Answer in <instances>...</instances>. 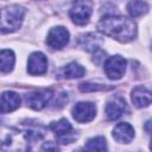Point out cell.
Returning <instances> with one entry per match:
<instances>
[{
  "mask_svg": "<svg viewBox=\"0 0 152 152\" xmlns=\"http://www.w3.org/2000/svg\"><path fill=\"white\" fill-rule=\"evenodd\" d=\"M97 30L101 33L112 37L121 43H128L137 36L135 23L128 18L119 15L103 17L97 24Z\"/></svg>",
  "mask_w": 152,
  "mask_h": 152,
  "instance_id": "1",
  "label": "cell"
},
{
  "mask_svg": "<svg viewBox=\"0 0 152 152\" xmlns=\"http://www.w3.org/2000/svg\"><path fill=\"white\" fill-rule=\"evenodd\" d=\"M26 10L19 5H12L1 11V32L10 33L17 31L24 20Z\"/></svg>",
  "mask_w": 152,
  "mask_h": 152,
  "instance_id": "2",
  "label": "cell"
},
{
  "mask_svg": "<svg viewBox=\"0 0 152 152\" xmlns=\"http://www.w3.org/2000/svg\"><path fill=\"white\" fill-rule=\"evenodd\" d=\"M93 13L91 0H75L70 7L69 15L76 25H86Z\"/></svg>",
  "mask_w": 152,
  "mask_h": 152,
  "instance_id": "3",
  "label": "cell"
},
{
  "mask_svg": "<svg viewBox=\"0 0 152 152\" xmlns=\"http://www.w3.org/2000/svg\"><path fill=\"white\" fill-rule=\"evenodd\" d=\"M104 72L109 80H119L124 76L126 70V61L124 57L115 55L108 57L104 62Z\"/></svg>",
  "mask_w": 152,
  "mask_h": 152,
  "instance_id": "4",
  "label": "cell"
},
{
  "mask_svg": "<svg viewBox=\"0 0 152 152\" xmlns=\"http://www.w3.org/2000/svg\"><path fill=\"white\" fill-rule=\"evenodd\" d=\"M50 129L56 133V137L61 144H70L76 139V135L72 132V127L66 119L51 122Z\"/></svg>",
  "mask_w": 152,
  "mask_h": 152,
  "instance_id": "5",
  "label": "cell"
},
{
  "mask_svg": "<svg viewBox=\"0 0 152 152\" xmlns=\"http://www.w3.org/2000/svg\"><path fill=\"white\" fill-rule=\"evenodd\" d=\"M69 43V31L63 26L52 27L46 38V44L56 50L63 49Z\"/></svg>",
  "mask_w": 152,
  "mask_h": 152,
  "instance_id": "6",
  "label": "cell"
},
{
  "mask_svg": "<svg viewBox=\"0 0 152 152\" xmlns=\"http://www.w3.org/2000/svg\"><path fill=\"white\" fill-rule=\"evenodd\" d=\"M52 96L53 94L51 90H37V91H31L26 94L25 101L30 108L34 110H40L50 102Z\"/></svg>",
  "mask_w": 152,
  "mask_h": 152,
  "instance_id": "7",
  "label": "cell"
},
{
  "mask_svg": "<svg viewBox=\"0 0 152 152\" xmlns=\"http://www.w3.org/2000/svg\"><path fill=\"white\" fill-rule=\"evenodd\" d=\"M106 115L108 120H116L127 112V104L122 96H113L106 104Z\"/></svg>",
  "mask_w": 152,
  "mask_h": 152,
  "instance_id": "8",
  "label": "cell"
},
{
  "mask_svg": "<svg viewBox=\"0 0 152 152\" xmlns=\"http://www.w3.org/2000/svg\"><path fill=\"white\" fill-rule=\"evenodd\" d=\"M71 114L77 122H89L95 118L96 108L91 102H78L72 107Z\"/></svg>",
  "mask_w": 152,
  "mask_h": 152,
  "instance_id": "9",
  "label": "cell"
},
{
  "mask_svg": "<svg viewBox=\"0 0 152 152\" xmlns=\"http://www.w3.org/2000/svg\"><path fill=\"white\" fill-rule=\"evenodd\" d=\"M48 70V59L42 52H33L27 61V71L31 75H43Z\"/></svg>",
  "mask_w": 152,
  "mask_h": 152,
  "instance_id": "10",
  "label": "cell"
},
{
  "mask_svg": "<svg viewBox=\"0 0 152 152\" xmlns=\"http://www.w3.org/2000/svg\"><path fill=\"white\" fill-rule=\"evenodd\" d=\"M131 99L137 108L147 107L152 102V90L144 86H138L132 90Z\"/></svg>",
  "mask_w": 152,
  "mask_h": 152,
  "instance_id": "11",
  "label": "cell"
},
{
  "mask_svg": "<svg viewBox=\"0 0 152 152\" xmlns=\"http://www.w3.org/2000/svg\"><path fill=\"white\" fill-rule=\"evenodd\" d=\"M113 138L121 144H128L134 138V129L127 122L118 124L113 129Z\"/></svg>",
  "mask_w": 152,
  "mask_h": 152,
  "instance_id": "12",
  "label": "cell"
},
{
  "mask_svg": "<svg viewBox=\"0 0 152 152\" xmlns=\"http://www.w3.org/2000/svg\"><path fill=\"white\" fill-rule=\"evenodd\" d=\"M102 43H103V40L101 39V37L96 36L95 33H87L78 38V45L88 52L99 51Z\"/></svg>",
  "mask_w": 152,
  "mask_h": 152,
  "instance_id": "13",
  "label": "cell"
},
{
  "mask_svg": "<svg viewBox=\"0 0 152 152\" xmlns=\"http://www.w3.org/2000/svg\"><path fill=\"white\" fill-rule=\"evenodd\" d=\"M20 106V97L14 91H4L1 95V113L15 110Z\"/></svg>",
  "mask_w": 152,
  "mask_h": 152,
  "instance_id": "14",
  "label": "cell"
},
{
  "mask_svg": "<svg viewBox=\"0 0 152 152\" xmlns=\"http://www.w3.org/2000/svg\"><path fill=\"white\" fill-rule=\"evenodd\" d=\"M86 70L82 65H80L78 63L76 62H71L69 64H66L64 68H62L59 71H58V75L63 78H80L84 75Z\"/></svg>",
  "mask_w": 152,
  "mask_h": 152,
  "instance_id": "15",
  "label": "cell"
},
{
  "mask_svg": "<svg viewBox=\"0 0 152 152\" xmlns=\"http://www.w3.org/2000/svg\"><path fill=\"white\" fill-rule=\"evenodd\" d=\"M15 57L12 50H1L0 52V69L2 72L12 71L14 66Z\"/></svg>",
  "mask_w": 152,
  "mask_h": 152,
  "instance_id": "16",
  "label": "cell"
},
{
  "mask_svg": "<svg viewBox=\"0 0 152 152\" xmlns=\"http://www.w3.org/2000/svg\"><path fill=\"white\" fill-rule=\"evenodd\" d=\"M147 11H148V5L142 0H132L127 5V12L133 18L145 14Z\"/></svg>",
  "mask_w": 152,
  "mask_h": 152,
  "instance_id": "17",
  "label": "cell"
},
{
  "mask_svg": "<svg viewBox=\"0 0 152 152\" xmlns=\"http://www.w3.org/2000/svg\"><path fill=\"white\" fill-rule=\"evenodd\" d=\"M84 150L87 151H106L107 144L103 137H94L87 141L84 145Z\"/></svg>",
  "mask_w": 152,
  "mask_h": 152,
  "instance_id": "18",
  "label": "cell"
},
{
  "mask_svg": "<svg viewBox=\"0 0 152 152\" xmlns=\"http://www.w3.org/2000/svg\"><path fill=\"white\" fill-rule=\"evenodd\" d=\"M81 91L89 93V91H96V90H109L112 87H107L104 84H97V83H91V82H84L78 86Z\"/></svg>",
  "mask_w": 152,
  "mask_h": 152,
  "instance_id": "19",
  "label": "cell"
},
{
  "mask_svg": "<svg viewBox=\"0 0 152 152\" xmlns=\"http://www.w3.org/2000/svg\"><path fill=\"white\" fill-rule=\"evenodd\" d=\"M43 150H52V151H57L58 150V147H57V145H52V142L51 141H49V142H46V144H44V146L42 147Z\"/></svg>",
  "mask_w": 152,
  "mask_h": 152,
  "instance_id": "20",
  "label": "cell"
},
{
  "mask_svg": "<svg viewBox=\"0 0 152 152\" xmlns=\"http://www.w3.org/2000/svg\"><path fill=\"white\" fill-rule=\"evenodd\" d=\"M150 148L152 150V139H151V144H150Z\"/></svg>",
  "mask_w": 152,
  "mask_h": 152,
  "instance_id": "21",
  "label": "cell"
}]
</instances>
